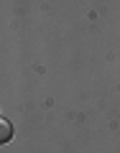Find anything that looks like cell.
<instances>
[{
	"instance_id": "cell-1",
	"label": "cell",
	"mask_w": 120,
	"mask_h": 153,
	"mask_svg": "<svg viewBox=\"0 0 120 153\" xmlns=\"http://www.w3.org/2000/svg\"><path fill=\"white\" fill-rule=\"evenodd\" d=\"M10 138H13V125L5 120V117H0V146L10 143Z\"/></svg>"
}]
</instances>
